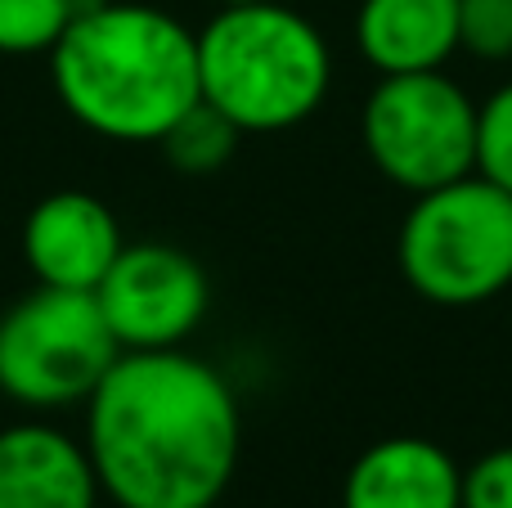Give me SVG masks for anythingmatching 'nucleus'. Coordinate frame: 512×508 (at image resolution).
I'll return each mask as SVG.
<instances>
[{
    "instance_id": "f257e3e1",
    "label": "nucleus",
    "mask_w": 512,
    "mask_h": 508,
    "mask_svg": "<svg viewBox=\"0 0 512 508\" xmlns=\"http://www.w3.org/2000/svg\"><path fill=\"white\" fill-rule=\"evenodd\" d=\"M81 446L117 508H216L243 450L239 396L185 347L122 351L86 401Z\"/></svg>"
},
{
    "instance_id": "f03ea898",
    "label": "nucleus",
    "mask_w": 512,
    "mask_h": 508,
    "mask_svg": "<svg viewBox=\"0 0 512 508\" xmlns=\"http://www.w3.org/2000/svg\"><path fill=\"white\" fill-rule=\"evenodd\" d=\"M59 104L117 144H158L198 104V36L153 5H99L50 50Z\"/></svg>"
},
{
    "instance_id": "7ed1b4c3",
    "label": "nucleus",
    "mask_w": 512,
    "mask_h": 508,
    "mask_svg": "<svg viewBox=\"0 0 512 508\" xmlns=\"http://www.w3.org/2000/svg\"><path fill=\"white\" fill-rule=\"evenodd\" d=\"M333 86V50L283 0L221 5L198 32V95L243 135H279L319 113Z\"/></svg>"
},
{
    "instance_id": "20e7f679",
    "label": "nucleus",
    "mask_w": 512,
    "mask_h": 508,
    "mask_svg": "<svg viewBox=\"0 0 512 508\" xmlns=\"http://www.w3.org/2000/svg\"><path fill=\"white\" fill-rule=\"evenodd\" d=\"M396 266L423 302L445 311L495 302L512 288V194L477 171L414 194L396 234Z\"/></svg>"
},
{
    "instance_id": "39448f33",
    "label": "nucleus",
    "mask_w": 512,
    "mask_h": 508,
    "mask_svg": "<svg viewBox=\"0 0 512 508\" xmlns=\"http://www.w3.org/2000/svg\"><path fill=\"white\" fill-rule=\"evenodd\" d=\"M117 356L95 293L36 284L0 315V392L23 410L86 405Z\"/></svg>"
},
{
    "instance_id": "423d86ee",
    "label": "nucleus",
    "mask_w": 512,
    "mask_h": 508,
    "mask_svg": "<svg viewBox=\"0 0 512 508\" xmlns=\"http://www.w3.org/2000/svg\"><path fill=\"white\" fill-rule=\"evenodd\" d=\"M360 144L409 198L441 189L477 171V99L445 68L382 77L360 108Z\"/></svg>"
},
{
    "instance_id": "0eeeda50",
    "label": "nucleus",
    "mask_w": 512,
    "mask_h": 508,
    "mask_svg": "<svg viewBox=\"0 0 512 508\" xmlns=\"http://www.w3.org/2000/svg\"><path fill=\"white\" fill-rule=\"evenodd\" d=\"M95 302L122 351H171L203 324L212 284L176 243H126L99 279Z\"/></svg>"
},
{
    "instance_id": "6e6552de",
    "label": "nucleus",
    "mask_w": 512,
    "mask_h": 508,
    "mask_svg": "<svg viewBox=\"0 0 512 508\" xmlns=\"http://www.w3.org/2000/svg\"><path fill=\"white\" fill-rule=\"evenodd\" d=\"M122 248L126 239L113 207L86 189H59L41 198L23 221V257L45 288L95 293Z\"/></svg>"
},
{
    "instance_id": "1a4fd4ad",
    "label": "nucleus",
    "mask_w": 512,
    "mask_h": 508,
    "mask_svg": "<svg viewBox=\"0 0 512 508\" xmlns=\"http://www.w3.org/2000/svg\"><path fill=\"white\" fill-rule=\"evenodd\" d=\"M342 508H463V468L432 437H382L346 468Z\"/></svg>"
},
{
    "instance_id": "9d476101",
    "label": "nucleus",
    "mask_w": 512,
    "mask_h": 508,
    "mask_svg": "<svg viewBox=\"0 0 512 508\" xmlns=\"http://www.w3.org/2000/svg\"><path fill=\"white\" fill-rule=\"evenodd\" d=\"M99 477L86 446L50 423L0 432V508H95Z\"/></svg>"
},
{
    "instance_id": "9b49d317",
    "label": "nucleus",
    "mask_w": 512,
    "mask_h": 508,
    "mask_svg": "<svg viewBox=\"0 0 512 508\" xmlns=\"http://www.w3.org/2000/svg\"><path fill=\"white\" fill-rule=\"evenodd\" d=\"M355 50L382 77L445 68L459 54V0H360Z\"/></svg>"
},
{
    "instance_id": "f8f14e48",
    "label": "nucleus",
    "mask_w": 512,
    "mask_h": 508,
    "mask_svg": "<svg viewBox=\"0 0 512 508\" xmlns=\"http://www.w3.org/2000/svg\"><path fill=\"white\" fill-rule=\"evenodd\" d=\"M239 135L243 131L230 122V117H221L212 104L198 99V104L189 108V113L180 117L158 144H162V153H167V162L176 171H185V176H212V171H221L225 162L234 158Z\"/></svg>"
},
{
    "instance_id": "ddd939ff",
    "label": "nucleus",
    "mask_w": 512,
    "mask_h": 508,
    "mask_svg": "<svg viewBox=\"0 0 512 508\" xmlns=\"http://www.w3.org/2000/svg\"><path fill=\"white\" fill-rule=\"evenodd\" d=\"M72 23V0H0V54H50Z\"/></svg>"
},
{
    "instance_id": "4468645a",
    "label": "nucleus",
    "mask_w": 512,
    "mask_h": 508,
    "mask_svg": "<svg viewBox=\"0 0 512 508\" xmlns=\"http://www.w3.org/2000/svg\"><path fill=\"white\" fill-rule=\"evenodd\" d=\"M477 176L512 194V81L477 104Z\"/></svg>"
},
{
    "instance_id": "2eb2a0df",
    "label": "nucleus",
    "mask_w": 512,
    "mask_h": 508,
    "mask_svg": "<svg viewBox=\"0 0 512 508\" xmlns=\"http://www.w3.org/2000/svg\"><path fill=\"white\" fill-rule=\"evenodd\" d=\"M459 50L481 63L512 59V0H459Z\"/></svg>"
},
{
    "instance_id": "dca6fc26",
    "label": "nucleus",
    "mask_w": 512,
    "mask_h": 508,
    "mask_svg": "<svg viewBox=\"0 0 512 508\" xmlns=\"http://www.w3.org/2000/svg\"><path fill=\"white\" fill-rule=\"evenodd\" d=\"M463 508H512V446H495L463 468Z\"/></svg>"
},
{
    "instance_id": "f3484780",
    "label": "nucleus",
    "mask_w": 512,
    "mask_h": 508,
    "mask_svg": "<svg viewBox=\"0 0 512 508\" xmlns=\"http://www.w3.org/2000/svg\"><path fill=\"white\" fill-rule=\"evenodd\" d=\"M221 5H248V0H221Z\"/></svg>"
}]
</instances>
